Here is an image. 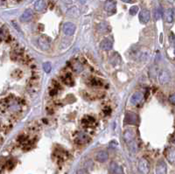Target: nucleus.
I'll return each instance as SVG.
<instances>
[{"instance_id": "nucleus-17", "label": "nucleus", "mask_w": 175, "mask_h": 174, "mask_svg": "<svg viewBox=\"0 0 175 174\" xmlns=\"http://www.w3.org/2000/svg\"><path fill=\"white\" fill-rule=\"evenodd\" d=\"M97 29L101 33H107L110 31V26L107 23H100L97 26Z\"/></svg>"}, {"instance_id": "nucleus-24", "label": "nucleus", "mask_w": 175, "mask_h": 174, "mask_svg": "<svg viewBox=\"0 0 175 174\" xmlns=\"http://www.w3.org/2000/svg\"><path fill=\"white\" fill-rule=\"evenodd\" d=\"M138 12V7L137 6H134L132 7H131L130 9V14L131 15H136Z\"/></svg>"}, {"instance_id": "nucleus-13", "label": "nucleus", "mask_w": 175, "mask_h": 174, "mask_svg": "<svg viewBox=\"0 0 175 174\" xmlns=\"http://www.w3.org/2000/svg\"><path fill=\"white\" fill-rule=\"evenodd\" d=\"M108 158H109V154L105 150H101V151L97 152V154L96 155V159L98 162H101V163H103V162L107 161Z\"/></svg>"}, {"instance_id": "nucleus-3", "label": "nucleus", "mask_w": 175, "mask_h": 174, "mask_svg": "<svg viewBox=\"0 0 175 174\" xmlns=\"http://www.w3.org/2000/svg\"><path fill=\"white\" fill-rule=\"evenodd\" d=\"M75 29H76V26L74 24L71 23V22H67L64 24L63 26V33L67 36H71L75 32Z\"/></svg>"}, {"instance_id": "nucleus-25", "label": "nucleus", "mask_w": 175, "mask_h": 174, "mask_svg": "<svg viewBox=\"0 0 175 174\" xmlns=\"http://www.w3.org/2000/svg\"><path fill=\"white\" fill-rule=\"evenodd\" d=\"M70 81H73V80H72V78H71V76H70L69 74H67V75L65 76V78H64V82H65L66 84H67V85H70V84H71Z\"/></svg>"}, {"instance_id": "nucleus-2", "label": "nucleus", "mask_w": 175, "mask_h": 174, "mask_svg": "<svg viewBox=\"0 0 175 174\" xmlns=\"http://www.w3.org/2000/svg\"><path fill=\"white\" fill-rule=\"evenodd\" d=\"M104 10L108 15H112L117 11V4L114 0H107L104 3Z\"/></svg>"}, {"instance_id": "nucleus-23", "label": "nucleus", "mask_w": 175, "mask_h": 174, "mask_svg": "<svg viewBox=\"0 0 175 174\" xmlns=\"http://www.w3.org/2000/svg\"><path fill=\"white\" fill-rule=\"evenodd\" d=\"M148 57H149V53H147V52H143V53H141L140 55H139V60L144 61V60H147Z\"/></svg>"}, {"instance_id": "nucleus-26", "label": "nucleus", "mask_w": 175, "mask_h": 174, "mask_svg": "<svg viewBox=\"0 0 175 174\" xmlns=\"http://www.w3.org/2000/svg\"><path fill=\"white\" fill-rule=\"evenodd\" d=\"M169 102L172 103V104H174L175 103V96L174 95H171L169 96Z\"/></svg>"}, {"instance_id": "nucleus-9", "label": "nucleus", "mask_w": 175, "mask_h": 174, "mask_svg": "<svg viewBox=\"0 0 175 174\" xmlns=\"http://www.w3.org/2000/svg\"><path fill=\"white\" fill-rule=\"evenodd\" d=\"M165 156L166 159H167L171 164H173V163H174V159H175L174 147H168V148L165 150Z\"/></svg>"}, {"instance_id": "nucleus-6", "label": "nucleus", "mask_w": 175, "mask_h": 174, "mask_svg": "<svg viewBox=\"0 0 175 174\" xmlns=\"http://www.w3.org/2000/svg\"><path fill=\"white\" fill-rule=\"evenodd\" d=\"M158 80H159L160 84H165V83L169 82V80H170V73L165 69L161 70L159 74H158Z\"/></svg>"}, {"instance_id": "nucleus-10", "label": "nucleus", "mask_w": 175, "mask_h": 174, "mask_svg": "<svg viewBox=\"0 0 175 174\" xmlns=\"http://www.w3.org/2000/svg\"><path fill=\"white\" fill-rule=\"evenodd\" d=\"M134 137H135V132L133 131V130L128 129L124 132V138L127 143L134 141Z\"/></svg>"}, {"instance_id": "nucleus-19", "label": "nucleus", "mask_w": 175, "mask_h": 174, "mask_svg": "<svg viewBox=\"0 0 175 174\" xmlns=\"http://www.w3.org/2000/svg\"><path fill=\"white\" fill-rule=\"evenodd\" d=\"M73 67L76 73H81L83 70V66L79 61H75L73 65Z\"/></svg>"}, {"instance_id": "nucleus-12", "label": "nucleus", "mask_w": 175, "mask_h": 174, "mask_svg": "<svg viewBox=\"0 0 175 174\" xmlns=\"http://www.w3.org/2000/svg\"><path fill=\"white\" fill-rule=\"evenodd\" d=\"M113 46V43L110 39H104L102 40V42L100 43V47L104 50V51H110L112 49Z\"/></svg>"}, {"instance_id": "nucleus-14", "label": "nucleus", "mask_w": 175, "mask_h": 174, "mask_svg": "<svg viewBox=\"0 0 175 174\" xmlns=\"http://www.w3.org/2000/svg\"><path fill=\"white\" fill-rule=\"evenodd\" d=\"M110 171L114 174H124V171H123V168L118 165L117 163L115 162H112L110 165Z\"/></svg>"}, {"instance_id": "nucleus-8", "label": "nucleus", "mask_w": 175, "mask_h": 174, "mask_svg": "<svg viewBox=\"0 0 175 174\" xmlns=\"http://www.w3.org/2000/svg\"><path fill=\"white\" fill-rule=\"evenodd\" d=\"M38 44L40 46V47L46 51V50H48L49 47H50V42H49V40L47 38V37H44V36H41L40 38H39L38 40Z\"/></svg>"}, {"instance_id": "nucleus-27", "label": "nucleus", "mask_w": 175, "mask_h": 174, "mask_svg": "<svg viewBox=\"0 0 175 174\" xmlns=\"http://www.w3.org/2000/svg\"><path fill=\"white\" fill-rule=\"evenodd\" d=\"M76 174H87V171L85 169H80L77 171Z\"/></svg>"}, {"instance_id": "nucleus-4", "label": "nucleus", "mask_w": 175, "mask_h": 174, "mask_svg": "<svg viewBox=\"0 0 175 174\" xmlns=\"http://www.w3.org/2000/svg\"><path fill=\"white\" fill-rule=\"evenodd\" d=\"M156 174H167V165L162 159L158 160L156 164Z\"/></svg>"}, {"instance_id": "nucleus-28", "label": "nucleus", "mask_w": 175, "mask_h": 174, "mask_svg": "<svg viewBox=\"0 0 175 174\" xmlns=\"http://www.w3.org/2000/svg\"><path fill=\"white\" fill-rule=\"evenodd\" d=\"M122 1L124 3H131V2H132V0H122Z\"/></svg>"}, {"instance_id": "nucleus-7", "label": "nucleus", "mask_w": 175, "mask_h": 174, "mask_svg": "<svg viewBox=\"0 0 175 174\" xmlns=\"http://www.w3.org/2000/svg\"><path fill=\"white\" fill-rule=\"evenodd\" d=\"M151 19V13L148 10L146 9H144L141 11V12L139 13V21L142 23V24H146L149 22Z\"/></svg>"}, {"instance_id": "nucleus-20", "label": "nucleus", "mask_w": 175, "mask_h": 174, "mask_svg": "<svg viewBox=\"0 0 175 174\" xmlns=\"http://www.w3.org/2000/svg\"><path fill=\"white\" fill-rule=\"evenodd\" d=\"M88 139V137L86 135H83V134H81L79 137H77L76 138V142L78 143H84L86 142V140Z\"/></svg>"}, {"instance_id": "nucleus-5", "label": "nucleus", "mask_w": 175, "mask_h": 174, "mask_svg": "<svg viewBox=\"0 0 175 174\" xmlns=\"http://www.w3.org/2000/svg\"><path fill=\"white\" fill-rule=\"evenodd\" d=\"M125 123L127 124L136 125L138 123V116L136 114L131 113V112H128L126 114V116H125Z\"/></svg>"}, {"instance_id": "nucleus-22", "label": "nucleus", "mask_w": 175, "mask_h": 174, "mask_svg": "<svg viewBox=\"0 0 175 174\" xmlns=\"http://www.w3.org/2000/svg\"><path fill=\"white\" fill-rule=\"evenodd\" d=\"M42 67H43L44 71H45L46 73H50L51 70H52V66H51L50 62H45V63H43Z\"/></svg>"}, {"instance_id": "nucleus-15", "label": "nucleus", "mask_w": 175, "mask_h": 174, "mask_svg": "<svg viewBox=\"0 0 175 174\" xmlns=\"http://www.w3.org/2000/svg\"><path fill=\"white\" fill-rule=\"evenodd\" d=\"M33 17V13L31 10H26L23 12V14L20 17V20L22 22H28L30 20H32Z\"/></svg>"}, {"instance_id": "nucleus-11", "label": "nucleus", "mask_w": 175, "mask_h": 174, "mask_svg": "<svg viewBox=\"0 0 175 174\" xmlns=\"http://www.w3.org/2000/svg\"><path fill=\"white\" fill-rule=\"evenodd\" d=\"M142 98H143V94L141 93V92H135L132 96H131V99H130V102H131V103L132 104V105H137V104H138L140 102H141V100H142Z\"/></svg>"}, {"instance_id": "nucleus-18", "label": "nucleus", "mask_w": 175, "mask_h": 174, "mask_svg": "<svg viewBox=\"0 0 175 174\" xmlns=\"http://www.w3.org/2000/svg\"><path fill=\"white\" fill-rule=\"evenodd\" d=\"M173 19H174V12H173V10H171V11H168L165 14V21L167 23H172L173 21Z\"/></svg>"}, {"instance_id": "nucleus-1", "label": "nucleus", "mask_w": 175, "mask_h": 174, "mask_svg": "<svg viewBox=\"0 0 175 174\" xmlns=\"http://www.w3.org/2000/svg\"><path fill=\"white\" fill-rule=\"evenodd\" d=\"M138 167V171L141 174H148L150 172V168H151L150 163L144 157H142L139 159Z\"/></svg>"}, {"instance_id": "nucleus-16", "label": "nucleus", "mask_w": 175, "mask_h": 174, "mask_svg": "<svg viewBox=\"0 0 175 174\" xmlns=\"http://www.w3.org/2000/svg\"><path fill=\"white\" fill-rule=\"evenodd\" d=\"M46 7H47V4L45 0H37L34 4V8L39 12H43L46 9Z\"/></svg>"}, {"instance_id": "nucleus-21", "label": "nucleus", "mask_w": 175, "mask_h": 174, "mask_svg": "<svg viewBox=\"0 0 175 174\" xmlns=\"http://www.w3.org/2000/svg\"><path fill=\"white\" fill-rule=\"evenodd\" d=\"M93 122H94V119L90 116H86L82 119V123L85 125H90V124L93 123Z\"/></svg>"}]
</instances>
